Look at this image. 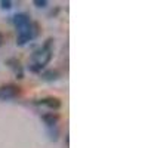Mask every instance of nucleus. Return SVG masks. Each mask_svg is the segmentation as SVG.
Masks as SVG:
<instances>
[{"instance_id":"0eeeda50","label":"nucleus","mask_w":148,"mask_h":148,"mask_svg":"<svg viewBox=\"0 0 148 148\" xmlns=\"http://www.w3.org/2000/svg\"><path fill=\"white\" fill-rule=\"evenodd\" d=\"M34 5L37 8H46L47 6V0H34Z\"/></svg>"},{"instance_id":"f257e3e1","label":"nucleus","mask_w":148,"mask_h":148,"mask_svg":"<svg viewBox=\"0 0 148 148\" xmlns=\"http://www.w3.org/2000/svg\"><path fill=\"white\" fill-rule=\"evenodd\" d=\"M21 93V88L16 84H5L0 88V99H15Z\"/></svg>"},{"instance_id":"20e7f679","label":"nucleus","mask_w":148,"mask_h":148,"mask_svg":"<svg viewBox=\"0 0 148 148\" xmlns=\"http://www.w3.org/2000/svg\"><path fill=\"white\" fill-rule=\"evenodd\" d=\"M42 120L46 123L49 127H55L56 123H58V120H59V116H58L56 113H46V114L42 116Z\"/></svg>"},{"instance_id":"f03ea898","label":"nucleus","mask_w":148,"mask_h":148,"mask_svg":"<svg viewBox=\"0 0 148 148\" xmlns=\"http://www.w3.org/2000/svg\"><path fill=\"white\" fill-rule=\"evenodd\" d=\"M6 65L15 71L16 79H24V70H22V67H21V62H19L16 58H9V59L6 61Z\"/></svg>"},{"instance_id":"39448f33","label":"nucleus","mask_w":148,"mask_h":148,"mask_svg":"<svg viewBox=\"0 0 148 148\" xmlns=\"http://www.w3.org/2000/svg\"><path fill=\"white\" fill-rule=\"evenodd\" d=\"M42 79L46 80V82H55L59 79V71L58 70H46L42 73Z\"/></svg>"},{"instance_id":"7ed1b4c3","label":"nucleus","mask_w":148,"mask_h":148,"mask_svg":"<svg viewBox=\"0 0 148 148\" xmlns=\"http://www.w3.org/2000/svg\"><path fill=\"white\" fill-rule=\"evenodd\" d=\"M36 104H40V105H46L51 110H58L61 107V101L58 99L56 96H47V98H43V99L37 101Z\"/></svg>"},{"instance_id":"423d86ee","label":"nucleus","mask_w":148,"mask_h":148,"mask_svg":"<svg viewBox=\"0 0 148 148\" xmlns=\"http://www.w3.org/2000/svg\"><path fill=\"white\" fill-rule=\"evenodd\" d=\"M0 6H2V9L9 10L12 8V2H10V0H2V2H0Z\"/></svg>"},{"instance_id":"6e6552de","label":"nucleus","mask_w":148,"mask_h":148,"mask_svg":"<svg viewBox=\"0 0 148 148\" xmlns=\"http://www.w3.org/2000/svg\"><path fill=\"white\" fill-rule=\"evenodd\" d=\"M3 45V36H2V33H0V46Z\"/></svg>"}]
</instances>
